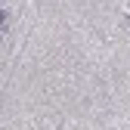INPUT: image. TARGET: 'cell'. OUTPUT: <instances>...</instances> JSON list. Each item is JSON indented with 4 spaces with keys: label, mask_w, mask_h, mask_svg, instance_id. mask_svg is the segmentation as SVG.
<instances>
[{
    "label": "cell",
    "mask_w": 130,
    "mask_h": 130,
    "mask_svg": "<svg viewBox=\"0 0 130 130\" xmlns=\"http://www.w3.org/2000/svg\"><path fill=\"white\" fill-rule=\"evenodd\" d=\"M3 19H6V12H3V9H0V22H3Z\"/></svg>",
    "instance_id": "cell-1"
}]
</instances>
